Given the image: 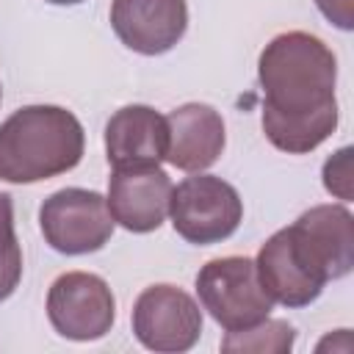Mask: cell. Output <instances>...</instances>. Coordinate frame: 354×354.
I'll return each instance as SVG.
<instances>
[{"mask_svg": "<svg viewBox=\"0 0 354 354\" xmlns=\"http://www.w3.org/2000/svg\"><path fill=\"white\" fill-rule=\"evenodd\" d=\"M293 340H296V332L288 321H279V318H263L260 324L254 326H246V329H238V332H227L224 340H221V351H230V354H288L293 348Z\"/></svg>", "mask_w": 354, "mask_h": 354, "instance_id": "obj_14", "label": "cell"}, {"mask_svg": "<svg viewBox=\"0 0 354 354\" xmlns=\"http://www.w3.org/2000/svg\"><path fill=\"white\" fill-rule=\"evenodd\" d=\"M324 188L337 199H351V149H337L324 163Z\"/></svg>", "mask_w": 354, "mask_h": 354, "instance_id": "obj_16", "label": "cell"}, {"mask_svg": "<svg viewBox=\"0 0 354 354\" xmlns=\"http://www.w3.org/2000/svg\"><path fill=\"white\" fill-rule=\"evenodd\" d=\"M133 335L158 354L188 351L202 335V310L177 285H149L133 304Z\"/></svg>", "mask_w": 354, "mask_h": 354, "instance_id": "obj_8", "label": "cell"}, {"mask_svg": "<svg viewBox=\"0 0 354 354\" xmlns=\"http://www.w3.org/2000/svg\"><path fill=\"white\" fill-rule=\"evenodd\" d=\"M22 279V249L14 232V202L0 191V301H6Z\"/></svg>", "mask_w": 354, "mask_h": 354, "instance_id": "obj_15", "label": "cell"}, {"mask_svg": "<svg viewBox=\"0 0 354 354\" xmlns=\"http://www.w3.org/2000/svg\"><path fill=\"white\" fill-rule=\"evenodd\" d=\"M111 28L127 50L163 55L188 28V6L185 0H113Z\"/></svg>", "mask_w": 354, "mask_h": 354, "instance_id": "obj_9", "label": "cell"}, {"mask_svg": "<svg viewBox=\"0 0 354 354\" xmlns=\"http://www.w3.org/2000/svg\"><path fill=\"white\" fill-rule=\"evenodd\" d=\"M169 149L166 116L149 105H124L105 124V152L113 169L160 166Z\"/></svg>", "mask_w": 354, "mask_h": 354, "instance_id": "obj_11", "label": "cell"}, {"mask_svg": "<svg viewBox=\"0 0 354 354\" xmlns=\"http://www.w3.org/2000/svg\"><path fill=\"white\" fill-rule=\"evenodd\" d=\"M169 216L180 238L196 246H210L227 241L238 230L243 218V202L238 191L221 177L196 171L171 188Z\"/></svg>", "mask_w": 354, "mask_h": 354, "instance_id": "obj_5", "label": "cell"}, {"mask_svg": "<svg viewBox=\"0 0 354 354\" xmlns=\"http://www.w3.org/2000/svg\"><path fill=\"white\" fill-rule=\"evenodd\" d=\"M44 241L61 254H88L113 235V216L102 194L88 188H61L39 207Z\"/></svg>", "mask_w": 354, "mask_h": 354, "instance_id": "obj_6", "label": "cell"}, {"mask_svg": "<svg viewBox=\"0 0 354 354\" xmlns=\"http://www.w3.org/2000/svg\"><path fill=\"white\" fill-rule=\"evenodd\" d=\"M196 296L224 332H238L271 315V296L263 290L257 266L249 257H216L196 274Z\"/></svg>", "mask_w": 354, "mask_h": 354, "instance_id": "obj_4", "label": "cell"}, {"mask_svg": "<svg viewBox=\"0 0 354 354\" xmlns=\"http://www.w3.org/2000/svg\"><path fill=\"white\" fill-rule=\"evenodd\" d=\"M0 100H3V88H0Z\"/></svg>", "mask_w": 354, "mask_h": 354, "instance_id": "obj_19", "label": "cell"}, {"mask_svg": "<svg viewBox=\"0 0 354 354\" xmlns=\"http://www.w3.org/2000/svg\"><path fill=\"white\" fill-rule=\"evenodd\" d=\"M47 3H53V6H77L83 0H47Z\"/></svg>", "mask_w": 354, "mask_h": 354, "instance_id": "obj_18", "label": "cell"}, {"mask_svg": "<svg viewBox=\"0 0 354 354\" xmlns=\"http://www.w3.org/2000/svg\"><path fill=\"white\" fill-rule=\"evenodd\" d=\"M263 88V133L288 152L304 155L337 127V61L313 33L288 30L274 36L257 61Z\"/></svg>", "mask_w": 354, "mask_h": 354, "instance_id": "obj_1", "label": "cell"}, {"mask_svg": "<svg viewBox=\"0 0 354 354\" xmlns=\"http://www.w3.org/2000/svg\"><path fill=\"white\" fill-rule=\"evenodd\" d=\"M47 318L66 340H100L113 326L116 301L102 277L88 271H66L50 285Z\"/></svg>", "mask_w": 354, "mask_h": 354, "instance_id": "obj_7", "label": "cell"}, {"mask_svg": "<svg viewBox=\"0 0 354 354\" xmlns=\"http://www.w3.org/2000/svg\"><path fill=\"white\" fill-rule=\"evenodd\" d=\"M166 160L180 171H205L224 149V119L205 102H185L166 116Z\"/></svg>", "mask_w": 354, "mask_h": 354, "instance_id": "obj_12", "label": "cell"}, {"mask_svg": "<svg viewBox=\"0 0 354 354\" xmlns=\"http://www.w3.org/2000/svg\"><path fill=\"white\" fill-rule=\"evenodd\" d=\"M171 180L160 166L113 169L108 180V210L130 232H152L169 216Z\"/></svg>", "mask_w": 354, "mask_h": 354, "instance_id": "obj_10", "label": "cell"}, {"mask_svg": "<svg viewBox=\"0 0 354 354\" xmlns=\"http://www.w3.org/2000/svg\"><path fill=\"white\" fill-rule=\"evenodd\" d=\"M318 11L340 30L354 28V0H315Z\"/></svg>", "mask_w": 354, "mask_h": 354, "instance_id": "obj_17", "label": "cell"}, {"mask_svg": "<svg viewBox=\"0 0 354 354\" xmlns=\"http://www.w3.org/2000/svg\"><path fill=\"white\" fill-rule=\"evenodd\" d=\"M254 266L263 290L271 296V301L285 307L313 304L332 279L324 254L296 221L285 230H277L260 246Z\"/></svg>", "mask_w": 354, "mask_h": 354, "instance_id": "obj_3", "label": "cell"}, {"mask_svg": "<svg viewBox=\"0 0 354 354\" xmlns=\"http://www.w3.org/2000/svg\"><path fill=\"white\" fill-rule=\"evenodd\" d=\"M86 133L77 116L61 105H25L0 124V180L39 183L75 169Z\"/></svg>", "mask_w": 354, "mask_h": 354, "instance_id": "obj_2", "label": "cell"}, {"mask_svg": "<svg viewBox=\"0 0 354 354\" xmlns=\"http://www.w3.org/2000/svg\"><path fill=\"white\" fill-rule=\"evenodd\" d=\"M296 224L324 252L332 279H340L354 268V218L343 205H315L304 210Z\"/></svg>", "mask_w": 354, "mask_h": 354, "instance_id": "obj_13", "label": "cell"}]
</instances>
